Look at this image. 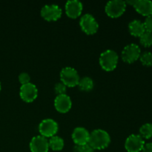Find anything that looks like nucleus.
<instances>
[{"mask_svg":"<svg viewBox=\"0 0 152 152\" xmlns=\"http://www.w3.org/2000/svg\"><path fill=\"white\" fill-rule=\"evenodd\" d=\"M111 142L110 135L106 131L96 129L90 133L88 144L94 150H102L106 148Z\"/></svg>","mask_w":152,"mask_h":152,"instance_id":"nucleus-1","label":"nucleus"},{"mask_svg":"<svg viewBox=\"0 0 152 152\" xmlns=\"http://www.w3.org/2000/svg\"><path fill=\"white\" fill-rule=\"evenodd\" d=\"M118 55L113 50H106L99 56V64L105 71H112L117 68L118 63Z\"/></svg>","mask_w":152,"mask_h":152,"instance_id":"nucleus-2","label":"nucleus"},{"mask_svg":"<svg viewBox=\"0 0 152 152\" xmlns=\"http://www.w3.org/2000/svg\"><path fill=\"white\" fill-rule=\"evenodd\" d=\"M60 80L67 87L73 88L78 86L80 78L77 70L71 67H65L60 71Z\"/></svg>","mask_w":152,"mask_h":152,"instance_id":"nucleus-3","label":"nucleus"},{"mask_svg":"<svg viewBox=\"0 0 152 152\" xmlns=\"http://www.w3.org/2000/svg\"><path fill=\"white\" fill-rule=\"evenodd\" d=\"M126 1L123 0H112L107 2L105 5V13L111 18H117L123 14L126 9Z\"/></svg>","mask_w":152,"mask_h":152,"instance_id":"nucleus-4","label":"nucleus"},{"mask_svg":"<svg viewBox=\"0 0 152 152\" xmlns=\"http://www.w3.org/2000/svg\"><path fill=\"white\" fill-rule=\"evenodd\" d=\"M141 55V50L139 45L132 43L123 48L121 53V57L124 62L127 63H133L136 62Z\"/></svg>","mask_w":152,"mask_h":152,"instance_id":"nucleus-5","label":"nucleus"},{"mask_svg":"<svg viewBox=\"0 0 152 152\" xmlns=\"http://www.w3.org/2000/svg\"><path fill=\"white\" fill-rule=\"evenodd\" d=\"M80 25L81 29L88 35L94 34L99 28L98 22L95 18L89 13H86L80 18Z\"/></svg>","mask_w":152,"mask_h":152,"instance_id":"nucleus-6","label":"nucleus"},{"mask_svg":"<svg viewBox=\"0 0 152 152\" xmlns=\"http://www.w3.org/2000/svg\"><path fill=\"white\" fill-rule=\"evenodd\" d=\"M59 126L57 123L52 119H45L40 123L39 126V132L40 135L45 138H50L57 133Z\"/></svg>","mask_w":152,"mask_h":152,"instance_id":"nucleus-7","label":"nucleus"},{"mask_svg":"<svg viewBox=\"0 0 152 152\" xmlns=\"http://www.w3.org/2000/svg\"><path fill=\"white\" fill-rule=\"evenodd\" d=\"M40 13L43 19L50 22L58 20L62 16V10L57 4H45L42 7Z\"/></svg>","mask_w":152,"mask_h":152,"instance_id":"nucleus-8","label":"nucleus"},{"mask_svg":"<svg viewBox=\"0 0 152 152\" xmlns=\"http://www.w3.org/2000/svg\"><path fill=\"white\" fill-rule=\"evenodd\" d=\"M145 144V141L140 135L132 134L126 139L125 148L128 152H140Z\"/></svg>","mask_w":152,"mask_h":152,"instance_id":"nucleus-9","label":"nucleus"},{"mask_svg":"<svg viewBox=\"0 0 152 152\" xmlns=\"http://www.w3.org/2000/svg\"><path fill=\"white\" fill-rule=\"evenodd\" d=\"M126 3L133 6L136 11L142 16L147 17L152 14V1L150 0H129Z\"/></svg>","mask_w":152,"mask_h":152,"instance_id":"nucleus-10","label":"nucleus"},{"mask_svg":"<svg viewBox=\"0 0 152 152\" xmlns=\"http://www.w3.org/2000/svg\"><path fill=\"white\" fill-rule=\"evenodd\" d=\"M21 99L26 102H32L35 100L38 95V89L33 83L22 85L19 91Z\"/></svg>","mask_w":152,"mask_h":152,"instance_id":"nucleus-11","label":"nucleus"},{"mask_svg":"<svg viewBox=\"0 0 152 152\" xmlns=\"http://www.w3.org/2000/svg\"><path fill=\"white\" fill-rule=\"evenodd\" d=\"M29 145L31 152H48L49 150L48 140L41 135L33 137Z\"/></svg>","mask_w":152,"mask_h":152,"instance_id":"nucleus-12","label":"nucleus"},{"mask_svg":"<svg viewBox=\"0 0 152 152\" xmlns=\"http://www.w3.org/2000/svg\"><path fill=\"white\" fill-rule=\"evenodd\" d=\"M54 106L58 112L65 114L71 108L72 102L70 96H68L67 94L58 95L55 98Z\"/></svg>","mask_w":152,"mask_h":152,"instance_id":"nucleus-13","label":"nucleus"},{"mask_svg":"<svg viewBox=\"0 0 152 152\" xmlns=\"http://www.w3.org/2000/svg\"><path fill=\"white\" fill-rule=\"evenodd\" d=\"M83 9V3L78 0H70L65 4V13L72 19L79 17L81 15Z\"/></svg>","mask_w":152,"mask_h":152,"instance_id":"nucleus-14","label":"nucleus"},{"mask_svg":"<svg viewBox=\"0 0 152 152\" xmlns=\"http://www.w3.org/2000/svg\"><path fill=\"white\" fill-rule=\"evenodd\" d=\"M90 133L83 127H77L72 133V140L76 145H82L88 143Z\"/></svg>","mask_w":152,"mask_h":152,"instance_id":"nucleus-15","label":"nucleus"},{"mask_svg":"<svg viewBox=\"0 0 152 152\" xmlns=\"http://www.w3.org/2000/svg\"><path fill=\"white\" fill-rule=\"evenodd\" d=\"M129 30L130 34L136 37H140L145 31L144 23L138 19H134L129 23Z\"/></svg>","mask_w":152,"mask_h":152,"instance_id":"nucleus-16","label":"nucleus"},{"mask_svg":"<svg viewBox=\"0 0 152 152\" xmlns=\"http://www.w3.org/2000/svg\"><path fill=\"white\" fill-rule=\"evenodd\" d=\"M48 143L49 148H51L53 151H59L62 150V148H64V145H65L64 140L60 137L56 136V135L50 138V140H48Z\"/></svg>","mask_w":152,"mask_h":152,"instance_id":"nucleus-17","label":"nucleus"},{"mask_svg":"<svg viewBox=\"0 0 152 152\" xmlns=\"http://www.w3.org/2000/svg\"><path fill=\"white\" fill-rule=\"evenodd\" d=\"M94 86L93 80L89 77H84L80 79L78 83L79 88L83 91H90L93 89Z\"/></svg>","mask_w":152,"mask_h":152,"instance_id":"nucleus-18","label":"nucleus"},{"mask_svg":"<svg viewBox=\"0 0 152 152\" xmlns=\"http://www.w3.org/2000/svg\"><path fill=\"white\" fill-rule=\"evenodd\" d=\"M140 135L142 139H151L152 138V123H145L140 129Z\"/></svg>","mask_w":152,"mask_h":152,"instance_id":"nucleus-19","label":"nucleus"},{"mask_svg":"<svg viewBox=\"0 0 152 152\" xmlns=\"http://www.w3.org/2000/svg\"><path fill=\"white\" fill-rule=\"evenodd\" d=\"M140 44L144 47H150L152 45V33L145 31L142 35L140 37Z\"/></svg>","mask_w":152,"mask_h":152,"instance_id":"nucleus-20","label":"nucleus"},{"mask_svg":"<svg viewBox=\"0 0 152 152\" xmlns=\"http://www.w3.org/2000/svg\"><path fill=\"white\" fill-rule=\"evenodd\" d=\"M140 60L145 66H152V53L149 51L144 52L140 56Z\"/></svg>","mask_w":152,"mask_h":152,"instance_id":"nucleus-21","label":"nucleus"},{"mask_svg":"<svg viewBox=\"0 0 152 152\" xmlns=\"http://www.w3.org/2000/svg\"><path fill=\"white\" fill-rule=\"evenodd\" d=\"M74 152H94V148L88 143L82 145H75L74 147Z\"/></svg>","mask_w":152,"mask_h":152,"instance_id":"nucleus-22","label":"nucleus"},{"mask_svg":"<svg viewBox=\"0 0 152 152\" xmlns=\"http://www.w3.org/2000/svg\"><path fill=\"white\" fill-rule=\"evenodd\" d=\"M55 93L58 95H62V94H66L67 91V86L64 85L62 82L60 83H57L55 85L54 87Z\"/></svg>","mask_w":152,"mask_h":152,"instance_id":"nucleus-23","label":"nucleus"},{"mask_svg":"<svg viewBox=\"0 0 152 152\" xmlns=\"http://www.w3.org/2000/svg\"><path fill=\"white\" fill-rule=\"evenodd\" d=\"M30 80H31V77L28 73L22 72L19 75V81L22 84V86L29 83Z\"/></svg>","mask_w":152,"mask_h":152,"instance_id":"nucleus-24","label":"nucleus"},{"mask_svg":"<svg viewBox=\"0 0 152 152\" xmlns=\"http://www.w3.org/2000/svg\"><path fill=\"white\" fill-rule=\"evenodd\" d=\"M143 23L145 25V31L152 33V14L145 18V20Z\"/></svg>","mask_w":152,"mask_h":152,"instance_id":"nucleus-25","label":"nucleus"},{"mask_svg":"<svg viewBox=\"0 0 152 152\" xmlns=\"http://www.w3.org/2000/svg\"><path fill=\"white\" fill-rule=\"evenodd\" d=\"M142 152H152V142H148V143L145 144L142 150Z\"/></svg>","mask_w":152,"mask_h":152,"instance_id":"nucleus-26","label":"nucleus"},{"mask_svg":"<svg viewBox=\"0 0 152 152\" xmlns=\"http://www.w3.org/2000/svg\"><path fill=\"white\" fill-rule=\"evenodd\" d=\"M1 83H0V91H1Z\"/></svg>","mask_w":152,"mask_h":152,"instance_id":"nucleus-27","label":"nucleus"}]
</instances>
